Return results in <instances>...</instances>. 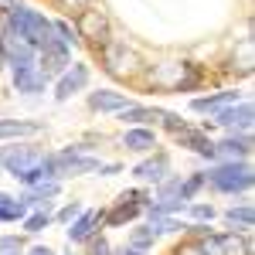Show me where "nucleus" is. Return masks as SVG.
<instances>
[{
  "label": "nucleus",
  "mask_w": 255,
  "mask_h": 255,
  "mask_svg": "<svg viewBox=\"0 0 255 255\" xmlns=\"http://www.w3.org/2000/svg\"><path fill=\"white\" fill-rule=\"evenodd\" d=\"M174 255H201V249H197V242H184Z\"/></svg>",
  "instance_id": "4c0bfd02"
},
{
  "label": "nucleus",
  "mask_w": 255,
  "mask_h": 255,
  "mask_svg": "<svg viewBox=\"0 0 255 255\" xmlns=\"http://www.w3.org/2000/svg\"><path fill=\"white\" fill-rule=\"evenodd\" d=\"M163 174H167V157H153V160H146V163H139L136 167V177L139 180H163Z\"/></svg>",
  "instance_id": "f3484780"
},
{
  "label": "nucleus",
  "mask_w": 255,
  "mask_h": 255,
  "mask_svg": "<svg viewBox=\"0 0 255 255\" xmlns=\"http://www.w3.org/2000/svg\"><path fill=\"white\" fill-rule=\"evenodd\" d=\"M17 7V0H0V14H10Z\"/></svg>",
  "instance_id": "58836bf2"
},
{
  "label": "nucleus",
  "mask_w": 255,
  "mask_h": 255,
  "mask_svg": "<svg viewBox=\"0 0 255 255\" xmlns=\"http://www.w3.org/2000/svg\"><path fill=\"white\" fill-rule=\"evenodd\" d=\"M119 119L126 123H146V119H160L157 109H146V106H126V109H119Z\"/></svg>",
  "instance_id": "4be33fe9"
},
{
  "label": "nucleus",
  "mask_w": 255,
  "mask_h": 255,
  "mask_svg": "<svg viewBox=\"0 0 255 255\" xmlns=\"http://www.w3.org/2000/svg\"><path fill=\"white\" fill-rule=\"evenodd\" d=\"M139 211H143V208H139L136 201H129V197L123 194V197H119V204H116V211L109 215V225H123V221H133Z\"/></svg>",
  "instance_id": "6ab92c4d"
},
{
  "label": "nucleus",
  "mask_w": 255,
  "mask_h": 255,
  "mask_svg": "<svg viewBox=\"0 0 255 255\" xmlns=\"http://www.w3.org/2000/svg\"><path fill=\"white\" fill-rule=\"evenodd\" d=\"M89 106L99 109V113H119V109H126V106H133V102H126L123 92H106V89H99V92H89Z\"/></svg>",
  "instance_id": "9b49d317"
},
{
  "label": "nucleus",
  "mask_w": 255,
  "mask_h": 255,
  "mask_svg": "<svg viewBox=\"0 0 255 255\" xmlns=\"http://www.w3.org/2000/svg\"><path fill=\"white\" fill-rule=\"evenodd\" d=\"M17 252H20L17 238H0V255H17Z\"/></svg>",
  "instance_id": "473e14b6"
},
{
  "label": "nucleus",
  "mask_w": 255,
  "mask_h": 255,
  "mask_svg": "<svg viewBox=\"0 0 255 255\" xmlns=\"http://www.w3.org/2000/svg\"><path fill=\"white\" fill-rule=\"evenodd\" d=\"M3 204H14V197H10V194H3V191H0V208H3Z\"/></svg>",
  "instance_id": "37998d69"
},
{
  "label": "nucleus",
  "mask_w": 255,
  "mask_h": 255,
  "mask_svg": "<svg viewBox=\"0 0 255 255\" xmlns=\"http://www.w3.org/2000/svg\"><path fill=\"white\" fill-rule=\"evenodd\" d=\"M160 119L167 123V129H174V133H184V123H180L174 113H160Z\"/></svg>",
  "instance_id": "f704fd0d"
},
{
  "label": "nucleus",
  "mask_w": 255,
  "mask_h": 255,
  "mask_svg": "<svg viewBox=\"0 0 255 255\" xmlns=\"http://www.w3.org/2000/svg\"><path fill=\"white\" fill-rule=\"evenodd\" d=\"M187 208V201H180V197H163L157 204H150V218H163V215H174V211H184Z\"/></svg>",
  "instance_id": "5701e85b"
},
{
  "label": "nucleus",
  "mask_w": 255,
  "mask_h": 255,
  "mask_svg": "<svg viewBox=\"0 0 255 255\" xmlns=\"http://www.w3.org/2000/svg\"><path fill=\"white\" fill-rule=\"evenodd\" d=\"M10 31H14L17 38H24L34 51L58 41L55 31H51V24L41 17L38 10H27V7H14V10H10Z\"/></svg>",
  "instance_id": "f257e3e1"
},
{
  "label": "nucleus",
  "mask_w": 255,
  "mask_h": 255,
  "mask_svg": "<svg viewBox=\"0 0 255 255\" xmlns=\"http://www.w3.org/2000/svg\"><path fill=\"white\" fill-rule=\"evenodd\" d=\"M116 255H143V252H139V249H133V245H129V249H119Z\"/></svg>",
  "instance_id": "79ce46f5"
},
{
  "label": "nucleus",
  "mask_w": 255,
  "mask_h": 255,
  "mask_svg": "<svg viewBox=\"0 0 255 255\" xmlns=\"http://www.w3.org/2000/svg\"><path fill=\"white\" fill-rule=\"evenodd\" d=\"M31 255H55V252H51L48 245H34V249H31Z\"/></svg>",
  "instance_id": "ea45409f"
},
{
  "label": "nucleus",
  "mask_w": 255,
  "mask_h": 255,
  "mask_svg": "<svg viewBox=\"0 0 255 255\" xmlns=\"http://www.w3.org/2000/svg\"><path fill=\"white\" fill-rule=\"evenodd\" d=\"M184 143H187L194 153H201V157H208V160L218 157V153H215V143H211V139H204V136H197V133H184Z\"/></svg>",
  "instance_id": "393cba45"
},
{
  "label": "nucleus",
  "mask_w": 255,
  "mask_h": 255,
  "mask_svg": "<svg viewBox=\"0 0 255 255\" xmlns=\"http://www.w3.org/2000/svg\"><path fill=\"white\" fill-rule=\"evenodd\" d=\"M238 102V92H218V96H204V99H194L191 106H194V113H218V109H225V106H232Z\"/></svg>",
  "instance_id": "2eb2a0df"
},
{
  "label": "nucleus",
  "mask_w": 255,
  "mask_h": 255,
  "mask_svg": "<svg viewBox=\"0 0 255 255\" xmlns=\"http://www.w3.org/2000/svg\"><path fill=\"white\" fill-rule=\"evenodd\" d=\"M99 221H102V215H99V211H82V215L72 221L68 238H72V242H85V238H92V232L99 228Z\"/></svg>",
  "instance_id": "ddd939ff"
},
{
  "label": "nucleus",
  "mask_w": 255,
  "mask_h": 255,
  "mask_svg": "<svg viewBox=\"0 0 255 255\" xmlns=\"http://www.w3.org/2000/svg\"><path fill=\"white\" fill-rule=\"evenodd\" d=\"M102 61H106V72H109V75H133L136 65H139L136 55L126 51V44H109V48L102 51Z\"/></svg>",
  "instance_id": "423d86ee"
},
{
  "label": "nucleus",
  "mask_w": 255,
  "mask_h": 255,
  "mask_svg": "<svg viewBox=\"0 0 255 255\" xmlns=\"http://www.w3.org/2000/svg\"><path fill=\"white\" fill-rule=\"evenodd\" d=\"M153 238H157L153 228H133V238H129V242H133V249L143 252V249H150V245H153Z\"/></svg>",
  "instance_id": "bb28decb"
},
{
  "label": "nucleus",
  "mask_w": 255,
  "mask_h": 255,
  "mask_svg": "<svg viewBox=\"0 0 255 255\" xmlns=\"http://www.w3.org/2000/svg\"><path fill=\"white\" fill-rule=\"evenodd\" d=\"M41 160H44V153L41 150H34V146H10V150H3V157H0V163H3V170L7 174H27V170H34Z\"/></svg>",
  "instance_id": "7ed1b4c3"
},
{
  "label": "nucleus",
  "mask_w": 255,
  "mask_h": 255,
  "mask_svg": "<svg viewBox=\"0 0 255 255\" xmlns=\"http://www.w3.org/2000/svg\"><path fill=\"white\" fill-rule=\"evenodd\" d=\"M61 3H65V7H72V10H75V7H85V3H89V0H61Z\"/></svg>",
  "instance_id": "a19ab883"
},
{
  "label": "nucleus",
  "mask_w": 255,
  "mask_h": 255,
  "mask_svg": "<svg viewBox=\"0 0 255 255\" xmlns=\"http://www.w3.org/2000/svg\"><path fill=\"white\" fill-rule=\"evenodd\" d=\"M58 194V180H41V184H34V191L24 197L27 204H38V201H48V197Z\"/></svg>",
  "instance_id": "b1692460"
},
{
  "label": "nucleus",
  "mask_w": 255,
  "mask_h": 255,
  "mask_svg": "<svg viewBox=\"0 0 255 255\" xmlns=\"http://www.w3.org/2000/svg\"><path fill=\"white\" fill-rule=\"evenodd\" d=\"M204 180H211L218 191H225V194H235V191H249L252 187V167L249 163H221V167H215L211 174H204Z\"/></svg>",
  "instance_id": "f03ea898"
},
{
  "label": "nucleus",
  "mask_w": 255,
  "mask_h": 255,
  "mask_svg": "<svg viewBox=\"0 0 255 255\" xmlns=\"http://www.w3.org/2000/svg\"><path fill=\"white\" fill-rule=\"evenodd\" d=\"M0 51H3V58L10 61L14 68H17V65H38V51H34V48H31V44H27L24 38H17V34H14L10 27L3 31Z\"/></svg>",
  "instance_id": "20e7f679"
},
{
  "label": "nucleus",
  "mask_w": 255,
  "mask_h": 255,
  "mask_svg": "<svg viewBox=\"0 0 255 255\" xmlns=\"http://www.w3.org/2000/svg\"><path fill=\"white\" fill-rule=\"evenodd\" d=\"M150 228H160V232H177V228H184L180 221H170V218H153V225Z\"/></svg>",
  "instance_id": "2f4dec72"
},
{
  "label": "nucleus",
  "mask_w": 255,
  "mask_h": 255,
  "mask_svg": "<svg viewBox=\"0 0 255 255\" xmlns=\"http://www.w3.org/2000/svg\"><path fill=\"white\" fill-rule=\"evenodd\" d=\"M82 215V204H79V201H72V204H68V208H61V221H68V225H72V218H79Z\"/></svg>",
  "instance_id": "72a5a7b5"
},
{
  "label": "nucleus",
  "mask_w": 255,
  "mask_h": 255,
  "mask_svg": "<svg viewBox=\"0 0 255 255\" xmlns=\"http://www.w3.org/2000/svg\"><path fill=\"white\" fill-rule=\"evenodd\" d=\"M194 218H201V221H211V218H215V208H211V204H194Z\"/></svg>",
  "instance_id": "c9c22d12"
},
{
  "label": "nucleus",
  "mask_w": 255,
  "mask_h": 255,
  "mask_svg": "<svg viewBox=\"0 0 255 255\" xmlns=\"http://www.w3.org/2000/svg\"><path fill=\"white\" fill-rule=\"evenodd\" d=\"M99 170L96 157H82V153H61L55 157V174L58 177H79V174H92Z\"/></svg>",
  "instance_id": "6e6552de"
},
{
  "label": "nucleus",
  "mask_w": 255,
  "mask_h": 255,
  "mask_svg": "<svg viewBox=\"0 0 255 255\" xmlns=\"http://www.w3.org/2000/svg\"><path fill=\"white\" fill-rule=\"evenodd\" d=\"M221 252L225 255H252V245H249V238H242V235H221Z\"/></svg>",
  "instance_id": "412c9836"
},
{
  "label": "nucleus",
  "mask_w": 255,
  "mask_h": 255,
  "mask_svg": "<svg viewBox=\"0 0 255 255\" xmlns=\"http://www.w3.org/2000/svg\"><path fill=\"white\" fill-rule=\"evenodd\" d=\"M34 133H41V123H27V119H0V139L34 136Z\"/></svg>",
  "instance_id": "4468645a"
},
{
  "label": "nucleus",
  "mask_w": 255,
  "mask_h": 255,
  "mask_svg": "<svg viewBox=\"0 0 255 255\" xmlns=\"http://www.w3.org/2000/svg\"><path fill=\"white\" fill-rule=\"evenodd\" d=\"M204 184V174H194L187 184H180V201H191V197L197 194V187Z\"/></svg>",
  "instance_id": "c85d7f7f"
},
{
  "label": "nucleus",
  "mask_w": 255,
  "mask_h": 255,
  "mask_svg": "<svg viewBox=\"0 0 255 255\" xmlns=\"http://www.w3.org/2000/svg\"><path fill=\"white\" fill-rule=\"evenodd\" d=\"M123 143H126V150H136V153L153 150V146H157V139H153V133H150V129H129Z\"/></svg>",
  "instance_id": "a211bd4d"
},
{
  "label": "nucleus",
  "mask_w": 255,
  "mask_h": 255,
  "mask_svg": "<svg viewBox=\"0 0 255 255\" xmlns=\"http://www.w3.org/2000/svg\"><path fill=\"white\" fill-rule=\"evenodd\" d=\"M14 85H17V92H41L44 89V79H41L38 65H17L14 68Z\"/></svg>",
  "instance_id": "f8f14e48"
},
{
  "label": "nucleus",
  "mask_w": 255,
  "mask_h": 255,
  "mask_svg": "<svg viewBox=\"0 0 255 255\" xmlns=\"http://www.w3.org/2000/svg\"><path fill=\"white\" fill-rule=\"evenodd\" d=\"M225 221H228V225H238V228H242V232H249V228H252V204H242V208H228V211H225Z\"/></svg>",
  "instance_id": "aec40b11"
},
{
  "label": "nucleus",
  "mask_w": 255,
  "mask_h": 255,
  "mask_svg": "<svg viewBox=\"0 0 255 255\" xmlns=\"http://www.w3.org/2000/svg\"><path fill=\"white\" fill-rule=\"evenodd\" d=\"M48 221H51L48 211H34V215L24 221V228H27V232H41V228H48Z\"/></svg>",
  "instance_id": "c756f323"
},
{
  "label": "nucleus",
  "mask_w": 255,
  "mask_h": 255,
  "mask_svg": "<svg viewBox=\"0 0 255 255\" xmlns=\"http://www.w3.org/2000/svg\"><path fill=\"white\" fill-rule=\"evenodd\" d=\"M197 249H201V255H225L221 252V235H204L197 242Z\"/></svg>",
  "instance_id": "cd10ccee"
},
{
  "label": "nucleus",
  "mask_w": 255,
  "mask_h": 255,
  "mask_svg": "<svg viewBox=\"0 0 255 255\" xmlns=\"http://www.w3.org/2000/svg\"><path fill=\"white\" fill-rule=\"evenodd\" d=\"M68 44H61V41H55V44H48V48H41V65H38V72H41V79L48 82V79H55V75H61L65 68H68Z\"/></svg>",
  "instance_id": "39448f33"
},
{
  "label": "nucleus",
  "mask_w": 255,
  "mask_h": 255,
  "mask_svg": "<svg viewBox=\"0 0 255 255\" xmlns=\"http://www.w3.org/2000/svg\"><path fill=\"white\" fill-rule=\"evenodd\" d=\"M106 31H109V20L102 10L96 7H89V10H82L79 14V24H75V34L85 41H106Z\"/></svg>",
  "instance_id": "0eeeda50"
},
{
  "label": "nucleus",
  "mask_w": 255,
  "mask_h": 255,
  "mask_svg": "<svg viewBox=\"0 0 255 255\" xmlns=\"http://www.w3.org/2000/svg\"><path fill=\"white\" fill-rule=\"evenodd\" d=\"M215 153H221V157H249L252 153V139L249 136H228L225 143H218L215 146Z\"/></svg>",
  "instance_id": "dca6fc26"
},
{
  "label": "nucleus",
  "mask_w": 255,
  "mask_h": 255,
  "mask_svg": "<svg viewBox=\"0 0 255 255\" xmlns=\"http://www.w3.org/2000/svg\"><path fill=\"white\" fill-rule=\"evenodd\" d=\"M17 218H24V204H3L0 208V221H17Z\"/></svg>",
  "instance_id": "7c9ffc66"
},
{
  "label": "nucleus",
  "mask_w": 255,
  "mask_h": 255,
  "mask_svg": "<svg viewBox=\"0 0 255 255\" xmlns=\"http://www.w3.org/2000/svg\"><path fill=\"white\" fill-rule=\"evenodd\" d=\"M218 126H228V129H249L252 126V102H232L225 109H218Z\"/></svg>",
  "instance_id": "1a4fd4ad"
},
{
  "label": "nucleus",
  "mask_w": 255,
  "mask_h": 255,
  "mask_svg": "<svg viewBox=\"0 0 255 255\" xmlns=\"http://www.w3.org/2000/svg\"><path fill=\"white\" fill-rule=\"evenodd\" d=\"M89 255H109V242H106V238H96V242L89 245Z\"/></svg>",
  "instance_id": "e433bc0d"
},
{
  "label": "nucleus",
  "mask_w": 255,
  "mask_h": 255,
  "mask_svg": "<svg viewBox=\"0 0 255 255\" xmlns=\"http://www.w3.org/2000/svg\"><path fill=\"white\" fill-rule=\"evenodd\" d=\"M51 31H55V38H58L61 44H75V41H79L75 27H72L68 20H55V24H51Z\"/></svg>",
  "instance_id": "a878e982"
},
{
  "label": "nucleus",
  "mask_w": 255,
  "mask_h": 255,
  "mask_svg": "<svg viewBox=\"0 0 255 255\" xmlns=\"http://www.w3.org/2000/svg\"><path fill=\"white\" fill-rule=\"evenodd\" d=\"M85 82H89V68H85V65H72V72H65V75L58 79V89H55V96L65 102V99L72 96V92L85 89Z\"/></svg>",
  "instance_id": "9d476101"
}]
</instances>
